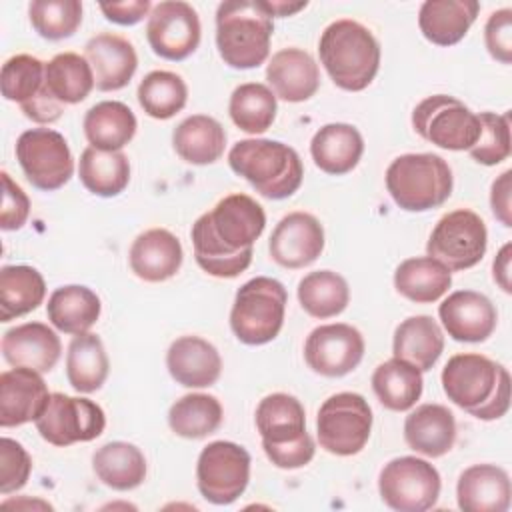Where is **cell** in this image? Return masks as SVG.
<instances>
[{
    "label": "cell",
    "instance_id": "cell-24",
    "mask_svg": "<svg viewBox=\"0 0 512 512\" xmlns=\"http://www.w3.org/2000/svg\"><path fill=\"white\" fill-rule=\"evenodd\" d=\"M510 496V478L496 464H474L460 474L456 484L458 508L464 512H506Z\"/></svg>",
    "mask_w": 512,
    "mask_h": 512
},
{
    "label": "cell",
    "instance_id": "cell-20",
    "mask_svg": "<svg viewBox=\"0 0 512 512\" xmlns=\"http://www.w3.org/2000/svg\"><path fill=\"white\" fill-rule=\"evenodd\" d=\"M84 58L94 72V84L100 92H114L128 86L138 68L134 46L112 32L92 36L84 46Z\"/></svg>",
    "mask_w": 512,
    "mask_h": 512
},
{
    "label": "cell",
    "instance_id": "cell-4",
    "mask_svg": "<svg viewBox=\"0 0 512 512\" xmlns=\"http://www.w3.org/2000/svg\"><path fill=\"white\" fill-rule=\"evenodd\" d=\"M318 54L332 82L348 92L368 88L380 68V44L356 20L328 24L320 36Z\"/></svg>",
    "mask_w": 512,
    "mask_h": 512
},
{
    "label": "cell",
    "instance_id": "cell-1",
    "mask_svg": "<svg viewBox=\"0 0 512 512\" xmlns=\"http://www.w3.org/2000/svg\"><path fill=\"white\" fill-rule=\"evenodd\" d=\"M266 226L264 208L248 194L224 196L192 224L198 266L214 278H236L252 262V246Z\"/></svg>",
    "mask_w": 512,
    "mask_h": 512
},
{
    "label": "cell",
    "instance_id": "cell-26",
    "mask_svg": "<svg viewBox=\"0 0 512 512\" xmlns=\"http://www.w3.org/2000/svg\"><path fill=\"white\" fill-rule=\"evenodd\" d=\"M406 444L428 458L448 454L456 442L454 414L442 404H422L404 420Z\"/></svg>",
    "mask_w": 512,
    "mask_h": 512
},
{
    "label": "cell",
    "instance_id": "cell-51",
    "mask_svg": "<svg viewBox=\"0 0 512 512\" xmlns=\"http://www.w3.org/2000/svg\"><path fill=\"white\" fill-rule=\"evenodd\" d=\"M150 0H128V2H102L100 10L106 16V20L120 24V26H132L138 24L144 16H150L152 12Z\"/></svg>",
    "mask_w": 512,
    "mask_h": 512
},
{
    "label": "cell",
    "instance_id": "cell-54",
    "mask_svg": "<svg viewBox=\"0 0 512 512\" xmlns=\"http://www.w3.org/2000/svg\"><path fill=\"white\" fill-rule=\"evenodd\" d=\"M510 260H512V244H504L500 248V252L496 254L494 262H492V276L494 282L506 292H512V282H510Z\"/></svg>",
    "mask_w": 512,
    "mask_h": 512
},
{
    "label": "cell",
    "instance_id": "cell-39",
    "mask_svg": "<svg viewBox=\"0 0 512 512\" xmlns=\"http://www.w3.org/2000/svg\"><path fill=\"white\" fill-rule=\"evenodd\" d=\"M78 176L88 192L102 198H112L124 192L128 186L130 162L122 150L108 152L88 146L80 154Z\"/></svg>",
    "mask_w": 512,
    "mask_h": 512
},
{
    "label": "cell",
    "instance_id": "cell-35",
    "mask_svg": "<svg viewBox=\"0 0 512 512\" xmlns=\"http://www.w3.org/2000/svg\"><path fill=\"white\" fill-rule=\"evenodd\" d=\"M452 284V272L432 256H416L398 264L394 272V288L400 296L430 304L440 300Z\"/></svg>",
    "mask_w": 512,
    "mask_h": 512
},
{
    "label": "cell",
    "instance_id": "cell-52",
    "mask_svg": "<svg viewBox=\"0 0 512 512\" xmlns=\"http://www.w3.org/2000/svg\"><path fill=\"white\" fill-rule=\"evenodd\" d=\"M20 108H22L24 116L30 118V120L36 122V124H52V122H56V120L62 116V112H64V104H60V102L46 90V86L42 88V92H40L36 98H32L30 102L22 104Z\"/></svg>",
    "mask_w": 512,
    "mask_h": 512
},
{
    "label": "cell",
    "instance_id": "cell-34",
    "mask_svg": "<svg viewBox=\"0 0 512 512\" xmlns=\"http://www.w3.org/2000/svg\"><path fill=\"white\" fill-rule=\"evenodd\" d=\"M92 468L104 486L118 492L138 488L148 470L142 450L122 440L100 446L92 456Z\"/></svg>",
    "mask_w": 512,
    "mask_h": 512
},
{
    "label": "cell",
    "instance_id": "cell-5",
    "mask_svg": "<svg viewBox=\"0 0 512 512\" xmlns=\"http://www.w3.org/2000/svg\"><path fill=\"white\" fill-rule=\"evenodd\" d=\"M230 168L242 176L258 194L270 200L292 196L304 178L298 152L278 140L246 138L228 152Z\"/></svg>",
    "mask_w": 512,
    "mask_h": 512
},
{
    "label": "cell",
    "instance_id": "cell-17",
    "mask_svg": "<svg viewBox=\"0 0 512 512\" xmlns=\"http://www.w3.org/2000/svg\"><path fill=\"white\" fill-rule=\"evenodd\" d=\"M268 250L272 260L282 268L310 266L324 250V228L308 212L284 216L272 230Z\"/></svg>",
    "mask_w": 512,
    "mask_h": 512
},
{
    "label": "cell",
    "instance_id": "cell-6",
    "mask_svg": "<svg viewBox=\"0 0 512 512\" xmlns=\"http://www.w3.org/2000/svg\"><path fill=\"white\" fill-rule=\"evenodd\" d=\"M454 178L448 162L432 152L402 154L386 170V190L406 212L442 206L452 194Z\"/></svg>",
    "mask_w": 512,
    "mask_h": 512
},
{
    "label": "cell",
    "instance_id": "cell-28",
    "mask_svg": "<svg viewBox=\"0 0 512 512\" xmlns=\"http://www.w3.org/2000/svg\"><path fill=\"white\" fill-rule=\"evenodd\" d=\"M480 4L474 0H426L418 12V26L436 46L458 44L474 24Z\"/></svg>",
    "mask_w": 512,
    "mask_h": 512
},
{
    "label": "cell",
    "instance_id": "cell-40",
    "mask_svg": "<svg viewBox=\"0 0 512 512\" xmlns=\"http://www.w3.org/2000/svg\"><path fill=\"white\" fill-rule=\"evenodd\" d=\"M44 86L60 104H78L82 102L94 84V72L88 60L76 52L56 54L46 62Z\"/></svg>",
    "mask_w": 512,
    "mask_h": 512
},
{
    "label": "cell",
    "instance_id": "cell-32",
    "mask_svg": "<svg viewBox=\"0 0 512 512\" xmlns=\"http://www.w3.org/2000/svg\"><path fill=\"white\" fill-rule=\"evenodd\" d=\"M172 144L184 162L206 166L224 154L226 132L216 118L206 114H192L174 128Z\"/></svg>",
    "mask_w": 512,
    "mask_h": 512
},
{
    "label": "cell",
    "instance_id": "cell-19",
    "mask_svg": "<svg viewBox=\"0 0 512 512\" xmlns=\"http://www.w3.org/2000/svg\"><path fill=\"white\" fill-rule=\"evenodd\" d=\"M50 400L48 386L32 368H12L0 374V426L14 428L36 422Z\"/></svg>",
    "mask_w": 512,
    "mask_h": 512
},
{
    "label": "cell",
    "instance_id": "cell-55",
    "mask_svg": "<svg viewBox=\"0 0 512 512\" xmlns=\"http://www.w3.org/2000/svg\"><path fill=\"white\" fill-rule=\"evenodd\" d=\"M272 16H292L308 6V2H286V0H264Z\"/></svg>",
    "mask_w": 512,
    "mask_h": 512
},
{
    "label": "cell",
    "instance_id": "cell-38",
    "mask_svg": "<svg viewBox=\"0 0 512 512\" xmlns=\"http://www.w3.org/2000/svg\"><path fill=\"white\" fill-rule=\"evenodd\" d=\"M108 370L110 362L96 334L84 332L72 338L66 352V378L76 392H96L106 382Z\"/></svg>",
    "mask_w": 512,
    "mask_h": 512
},
{
    "label": "cell",
    "instance_id": "cell-37",
    "mask_svg": "<svg viewBox=\"0 0 512 512\" xmlns=\"http://www.w3.org/2000/svg\"><path fill=\"white\" fill-rule=\"evenodd\" d=\"M46 296L42 274L26 264L0 268V320L10 322L36 310Z\"/></svg>",
    "mask_w": 512,
    "mask_h": 512
},
{
    "label": "cell",
    "instance_id": "cell-11",
    "mask_svg": "<svg viewBox=\"0 0 512 512\" xmlns=\"http://www.w3.org/2000/svg\"><path fill=\"white\" fill-rule=\"evenodd\" d=\"M438 470L416 456H400L384 464L378 476L382 502L398 512L430 510L440 496Z\"/></svg>",
    "mask_w": 512,
    "mask_h": 512
},
{
    "label": "cell",
    "instance_id": "cell-10",
    "mask_svg": "<svg viewBox=\"0 0 512 512\" xmlns=\"http://www.w3.org/2000/svg\"><path fill=\"white\" fill-rule=\"evenodd\" d=\"M486 244L488 230L484 220L468 208H458L436 222L426 252L450 272H460L476 266L484 258Z\"/></svg>",
    "mask_w": 512,
    "mask_h": 512
},
{
    "label": "cell",
    "instance_id": "cell-12",
    "mask_svg": "<svg viewBox=\"0 0 512 512\" xmlns=\"http://www.w3.org/2000/svg\"><path fill=\"white\" fill-rule=\"evenodd\" d=\"M16 160L28 182L44 192L62 188L74 172L66 138L50 128H32L16 140Z\"/></svg>",
    "mask_w": 512,
    "mask_h": 512
},
{
    "label": "cell",
    "instance_id": "cell-2",
    "mask_svg": "<svg viewBox=\"0 0 512 512\" xmlns=\"http://www.w3.org/2000/svg\"><path fill=\"white\" fill-rule=\"evenodd\" d=\"M448 400L478 420H498L510 408V374L482 354H456L442 370Z\"/></svg>",
    "mask_w": 512,
    "mask_h": 512
},
{
    "label": "cell",
    "instance_id": "cell-22",
    "mask_svg": "<svg viewBox=\"0 0 512 512\" xmlns=\"http://www.w3.org/2000/svg\"><path fill=\"white\" fill-rule=\"evenodd\" d=\"M266 80L276 98L296 104L316 94L320 70L306 50L282 48L272 54L266 66Z\"/></svg>",
    "mask_w": 512,
    "mask_h": 512
},
{
    "label": "cell",
    "instance_id": "cell-45",
    "mask_svg": "<svg viewBox=\"0 0 512 512\" xmlns=\"http://www.w3.org/2000/svg\"><path fill=\"white\" fill-rule=\"evenodd\" d=\"M32 28L46 40L70 38L82 22L78 0H34L28 6Z\"/></svg>",
    "mask_w": 512,
    "mask_h": 512
},
{
    "label": "cell",
    "instance_id": "cell-13",
    "mask_svg": "<svg viewBox=\"0 0 512 512\" xmlns=\"http://www.w3.org/2000/svg\"><path fill=\"white\" fill-rule=\"evenodd\" d=\"M250 480V454L240 444L216 440L202 448L196 464V484L200 494L226 506L238 500Z\"/></svg>",
    "mask_w": 512,
    "mask_h": 512
},
{
    "label": "cell",
    "instance_id": "cell-3",
    "mask_svg": "<svg viewBox=\"0 0 512 512\" xmlns=\"http://www.w3.org/2000/svg\"><path fill=\"white\" fill-rule=\"evenodd\" d=\"M264 0H226L216 10V46L230 68L250 70L268 60L274 32Z\"/></svg>",
    "mask_w": 512,
    "mask_h": 512
},
{
    "label": "cell",
    "instance_id": "cell-30",
    "mask_svg": "<svg viewBox=\"0 0 512 512\" xmlns=\"http://www.w3.org/2000/svg\"><path fill=\"white\" fill-rule=\"evenodd\" d=\"M444 350V334L432 316L418 314L402 320L394 330V358L406 360L420 372L432 370Z\"/></svg>",
    "mask_w": 512,
    "mask_h": 512
},
{
    "label": "cell",
    "instance_id": "cell-33",
    "mask_svg": "<svg viewBox=\"0 0 512 512\" xmlns=\"http://www.w3.org/2000/svg\"><path fill=\"white\" fill-rule=\"evenodd\" d=\"M134 112L118 100H104L94 104L82 122L84 136L92 148L118 152L136 134Z\"/></svg>",
    "mask_w": 512,
    "mask_h": 512
},
{
    "label": "cell",
    "instance_id": "cell-46",
    "mask_svg": "<svg viewBox=\"0 0 512 512\" xmlns=\"http://www.w3.org/2000/svg\"><path fill=\"white\" fill-rule=\"evenodd\" d=\"M46 64L30 54H16L2 64L0 88L2 96L20 106L36 98L44 88Z\"/></svg>",
    "mask_w": 512,
    "mask_h": 512
},
{
    "label": "cell",
    "instance_id": "cell-50",
    "mask_svg": "<svg viewBox=\"0 0 512 512\" xmlns=\"http://www.w3.org/2000/svg\"><path fill=\"white\" fill-rule=\"evenodd\" d=\"M30 214V200L26 192L10 178V174L2 172V210H0V228L2 230H20Z\"/></svg>",
    "mask_w": 512,
    "mask_h": 512
},
{
    "label": "cell",
    "instance_id": "cell-36",
    "mask_svg": "<svg viewBox=\"0 0 512 512\" xmlns=\"http://www.w3.org/2000/svg\"><path fill=\"white\" fill-rule=\"evenodd\" d=\"M422 372L406 360L390 358L372 374V390L380 404L392 412L410 410L422 396Z\"/></svg>",
    "mask_w": 512,
    "mask_h": 512
},
{
    "label": "cell",
    "instance_id": "cell-44",
    "mask_svg": "<svg viewBox=\"0 0 512 512\" xmlns=\"http://www.w3.org/2000/svg\"><path fill=\"white\" fill-rule=\"evenodd\" d=\"M136 96L142 110L150 118L168 120L186 106L188 88L178 74L168 70H152L142 78Z\"/></svg>",
    "mask_w": 512,
    "mask_h": 512
},
{
    "label": "cell",
    "instance_id": "cell-41",
    "mask_svg": "<svg viewBox=\"0 0 512 512\" xmlns=\"http://www.w3.org/2000/svg\"><path fill=\"white\" fill-rule=\"evenodd\" d=\"M224 412L216 396L194 392L176 400L168 410V424L176 436L200 440L214 434L222 424Z\"/></svg>",
    "mask_w": 512,
    "mask_h": 512
},
{
    "label": "cell",
    "instance_id": "cell-15",
    "mask_svg": "<svg viewBox=\"0 0 512 512\" xmlns=\"http://www.w3.org/2000/svg\"><path fill=\"white\" fill-rule=\"evenodd\" d=\"M200 32L196 10L182 0L158 2L146 24V38L152 52L172 62L188 58L198 48Z\"/></svg>",
    "mask_w": 512,
    "mask_h": 512
},
{
    "label": "cell",
    "instance_id": "cell-9",
    "mask_svg": "<svg viewBox=\"0 0 512 512\" xmlns=\"http://www.w3.org/2000/svg\"><path fill=\"white\" fill-rule=\"evenodd\" d=\"M418 136L444 150H470L480 138V120L464 102L448 94L424 98L412 110Z\"/></svg>",
    "mask_w": 512,
    "mask_h": 512
},
{
    "label": "cell",
    "instance_id": "cell-43",
    "mask_svg": "<svg viewBox=\"0 0 512 512\" xmlns=\"http://www.w3.org/2000/svg\"><path fill=\"white\" fill-rule=\"evenodd\" d=\"M276 96L274 92L260 82H246L234 88L228 114L232 122L246 134L266 132L276 118Z\"/></svg>",
    "mask_w": 512,
    "mask_h": 512
},
{
    "label": "cell",
    "instance_id": "cell-47",
    "mask_svg": "<svg viewBox=\"0 0 512 512\" xmlns=\"http://www.w3.org/2000/svg\"><path fill=\"white\" fill-rule=\"evenodd\" d=\"M480 138L468 150L472 160L484 166H496L510 156V116L480 112Z\"/></svg>",
    "mask_w": 512,
    "mask_h": 512
},
{
    "label": "cell",
    "instance_id": "cell-7",
    "mask_svg": "<svg viewBox=\"0 0 512 512\" xmlns=\"http://www.w3.org/2000/svg\"><path fill=\"white\" fill-rule=\"evenodd\" d=\"M288 292L276 278L256 276L242 284L230 310L234 336L248 346L272 342L284 324Z\"/></svg>",
    "mask_w": 512,
    "mask_h": 512
},
{
    "label": "cell",
    "instance_id": "cell-14",
    "mask_svg": "<svg viewBox=\"0 0 512 512\" xmlns=\"http://www.w3.org/2000/svg\"><path fill=\"white\" fill-rule=\"evenodd\" d=\"M34 424L48 444L70 446L98 438L104 432L106 416L104 410L88 398L54 392Z\"/></svg>",
    "mask_w": 512,
    "mask_h": 512
},
{
    "label": "cell",
    "instance_id": "cell-27",
    "mask_svg": "<svg viewBox=\"0 0 512 512\" xmlns=\"http://www.w3.org/2000/svg\"><path fill=\"white\" fill-rule=\"evenodd\" d=\"M256 428L262 436V450L302 440L308 436L304 406L290 394H268L256 408Z\"/></svg>",
    "mask_w": 512,
    "mask_h": 512
},
{
    "label": "cell",
    "instance_id": "cell-18",
    "mask_svg": "<svg viewBox=\"0 0 512 512\" xmlns=\"http://www.w3.org/2000/svg\"><path fill=\"white\" fill-rule=\"evenodd\" d=\"M444 330L456 342H484L496 330L498 314L490 298L474 290H456L440 306Z\"/></svg>",
    "mask_w": 512,
    "mask_h": 512
},
{
    "label": "cell",
    "instance_id": "cell-21",
    "mask_svg": "<svg viewBox=\"0 0 512 512\" xmlns=\"http://www.w3.org/2000/svg\"><path fill=\"white\" fill-rule=\"evenodd\" d=\"M62 344L58 334L42 322H26L2 336V356L14 368L50 372L60 360Z\"/></svg>",
    "mask_w": 512,
    "mask_h": 512
},
{
    "label": "cell",
    "instance_id": "cell-49",
    "mask_svg": "<svg viewBox=\"0 0 512 512\" xmlns=\"http://www.w3.org/2000/svg\"><path fill=\"white\" fill-rule=\"evenodd\" d=\"M484 42L490 56L502 64L512 62V10L502 8L490 14L484 26Z\"/></svg>",
    "mask_w": 512,
    "mask_h": 512
},
{
    "label": "cell",
    "instance_id": "cell-31",
    "mask_svg": "<svg viewBox=\"0 0 512 512\" xmlns=\"http://www.w3.org/2000/svg\"><path fill=\"white\" fill-rule=\"evenodd\" d=\"M100 298L94 290L82 284H68L56 288L46 304V316L54 328L64 334H84L100 318Z\"/></svg>",
    "mask_w": 512,
    "mask_h": 512
},
{
    "label": "cell",
    "instance_id": "cell-29",
    "mask_svg": "<svg viewBox=\"0 0 512 512\" xmlns=\"http://www.w3.org/2000/svg\"><path fill=\"white\" fill-rule=\"evenodd\" d=\"M364 152L362 134L344 122L322 126L310 142V154L314 164L332 176L348 174L356 168Z\"/></svg>",
    "mask_w": 512,
    "mask_h": 512
},
{
    "label": "cell",
    "instance_id": "cell-53",
    "mask_svg": "<svg viewBox=\"0 0 512 512\" xmlns=\"http://www.w3.org/2000/svg\"><path fill=\"white\" fill-rule=\"evenodd\" d=\"M510 190H512V170L502 172L494 182L490 190V206L494 216L506 226H512V208H510Z\"/></svg>",
    "mask_w": 512,
    "mask_h": 512
},
{
    "label": "cell",
    "instance_id": "cell-25",
    "mask_svg": "<svg viewBox=\"0 0 512 512\" xmlns=\"http://www.w3.org/2000/svg\"><path fill=\"white\" fill-rule=\"evenodd\" d=\"M132 272L144 282H164L182 266V244L166 228L142 232L128 252Z\"/></svg>",
    "mask_w": 512,
    "mask_h": 512
},
{
    "label": "cell",
    "instance_id": "cell-16",
    "mask_svg": "<svg viewBox=\"0 0 512 512\" xmlns=\"http://www.w3.org/2000/svg\"><path fill=\"white\" fill-rule=\"evenodd\" d=\"M364 356V338L350 324H324L314 328L304 344V360L310 370L326 378L350 374Z\"/></svg>",
    "mask_w": 512,
    "mask_h": 512
},
{
    "label": "cell",
    "instance_id": "cell-8",
    "mask_svg": "<svg viewBox=\"0 0 512 512\" xmlns=\"http://www.w3.org/2000/svg\"><path fill=\"white\" fill-rule=\"evenodd\" d=\"M372 420V408L362 394H332L318 410V442L330 454L354 456L366 446L372 432Z\"/></svg>",
    "mask_w": 512,
    "mask_h": 512
},
{
    "label": "cell",
    "instance_id": "cell-42",
    "mask_svg": "<svg viewBox=\"0 0 512 512\" xmlns=\"http://www.w3.org/2000/svg\"><path fill=\"white\" fill-rule=\"evenodd\" d=\"M298 302L312 318H332L348 306L350 288L340 274L332 270H316L300 280Z\"/></svg>",
    "mask_w": 512,
    "mask_h": 512
},
{
    "label": "cell",
    "instance_id": "cell-23",
    "mask_svg": "<svg viewBox=\"0 0 512 512\" xmlns=\"http://www.w3.org/2000/svg\"><path fill=\"white\" fill-rule=\"evenodd\" d=\"M170 376L186 388L212 386L222 372V358L214 344L200 336H180L166 352Z\"/></svg>",
    "mask_w": 512,
    "mask_h": 512
},
{
    "label": "cell",
    "instance_id": "cell-48",
    "mask_svg": "<svg viewBox=\"0 0 512 512\" xmlns=\"http://www.w3.org/2000/svg\"><path fill=\"white\" fill-rule=\"evenodd\" d=\"M32 472V458L24 446L12 438L0 440V492L10 494L26 486Z\"/></svg>",
    "mask_w": 512,
    "mask_h": 512
}]
</instances>
